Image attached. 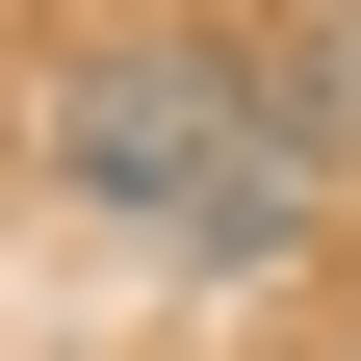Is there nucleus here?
Returning <instances> with one entry per match:
<instances>
[{
  "instance_id": "obj_1",
  "label": "nucleus",
  "mask_w": 361,
  "mask_h": 361,
  "mask_svg": "<svg viewBox=\"0 0 361 361\" xmlns=\"http://www.w3.org/2000/svg\"><path fill=\"white\" fill-rule=\"evenodd\" d=\"M52 207L104 258H155L180 310H258L361 180H336V104L258 78V52H78L52 78Z\"/></svg>"
},
{
  "instance_id": "obj_2",
  "label": "nucleus",
  "mask_w": 361,
  "mask_h": 361,
  "mask_svg": "<svg viewBox=\"0 0 361 361\" xmlns=\"http://www.w3.org/2000/svg\"><path fill=\"white\" fill-rule=\"evenodd\" d=\"M336 361H361V336H336Z\"/></svg>"
}]
</instances>
